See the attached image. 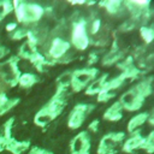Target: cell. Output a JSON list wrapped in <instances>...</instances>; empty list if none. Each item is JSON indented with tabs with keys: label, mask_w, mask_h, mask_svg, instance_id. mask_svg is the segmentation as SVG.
<instances>
[{
	"label": "cell",
	"mask_w": 154,
	"mask_h": 154,
	"mask_svg": "<svg viewBox=\"0 0 154 154\" xmlns=\"http://www.w3.org/2000/svg\"><path fill=\"white\" fill-rule=\"evenodd\" d=\"M124 58L123 52L120 51V48L118 47L117 42L113 41V45L111 46V48L103 54V57L101 58V64L103 66H112V65H117V63Z\"/></svg>",
	"instance_id": "obj_11"
},
{
	"label": "cell",
	"mask_w": 154,
	"mask_h": 154,
	"mask_svg": "<svg viewBox=\"0 0 154 154\" xmlns=\"http://www.w3.org/2000/svg\"><path fill=\"white\" fill-rule=\"evenodd\" d=\"M29 61H30V64L35 67V70L38 71V72H43V71H46L48 67L53 66L52 61H49V60L46 58V55H45L43 53H41L40 51H38Z\"/></svg>",
	"instance_id": "obj_21"
},
{
	"label": "cell",
	"mask_w": 154,
	"mask_h": 154,
	"mask_svg": "<svg viewBox=\"0 0 154 154\" xmlns=\"http://www.w3.org/2000/svg\"><path fill=\"white\" fill-rule=\"evenodd\" d=\"M108 78V75L107 73H102L100 76H97L95 79H93L88 87L84 89V93L88 95V96H94V95H97L103 88H105V84H106V81Z\"/></svg>",
	"instance_id": "obj_18"
},
{
	"label": "cell",
	"mask_w": 154,
	"mask_h": 154,
	"mask_svg": "<svg viewBox=\"0 0 154 154\" xmlns=\"http://www.w3.org/2000/svg\"><path fill=\"white\" fill-rule=\"evenodd\" d=\"M40 77L36 73L32 72H22L18 79V84L22 89H30L31 87H34L36 83H38Z\"/></svg>",
	"instance_id": "obj_22"
},
{
	"label": "cell",
	"mask_w": 154,
	"mask_h": 154,
	"mask_svg": "<svg viewBox=\"0 0 154 154\" xmlns=\"http://www.w3.org/2000/svg\"><path fill=\"white\" fill-rule=\"evenodd\" d=\"M116 95H117L116 91L109 90V89H107V88H103V89L96 95V100H97V102H100V103H107L109 100L114 99Z\"/></svg>",
	"instance_id": "obj_28"
},
{
	"label": "cell",
	"mask_w": 154,
	"mask_h": 154,
	"mask_svg": "<svg viewBox=\"0 0 154 154\" xmlns=\"http://www.w3.org/2000/svg\"><path fill=\"white\" fill-rule=\"evenodd\" d=\"M144 143V136L141 131H136L134 134H126V137L122 144V150L126 154H132L137 150H142Z\"/></svg>",
	"instance_id": "obj_10"
},
{
	"label": "cell",
	"mask_w": 154,
	"mask_h": 154,
	"mask_svg": "<svg viewBox=\"0 0 154 154\" xmlns=\"http://www.w3.org/2000/svg\"><path fill=\"white\" fill-rule=\"evenodd\" d=\"M18 64L19 58L17 55H12L0 63V79L6 88H13L18 84V79L22 73Z\"/></svg>",
	"instance_id": "obj_3"
},
{
	"label": "cell",
	"mask_w": 154,
	"mask_h": 154,
	"mask_svg": "<svg viewBox=\"0 0 154 154\" xmlns=\"http://www.w3.org/2000/svg\"><path fill=\"white\" fill-rule=\"evenodd\" d=\"M96 5L97 6H102L103 10L108 14H111V16H122V14H125L123 1H119V0H107V1L97 2Z\"/></svg>",
	"instance_id": "obj_17"
},
{
	"label": "cell",
	"mask_w": 154,
	"mask_h": 154,
	"mask_svg": "<svg viewBox=\"0 0 154 154\" xmlns=\"http://www.w3.org/2000/svg\"><path fill=\"white\" fill-rule=\"evenodd\" d=\"M99 126H100L99 119H94V120H91V122L88 124L87 131H88L90 135H94V134H96V132L99 131Z\"/></svg>",
	"instance_id": "obj_31"
},
{
	"label": "cell",
	"mask_w": 154,
	"mask_h": 154,
	"mask_svg": "<svg viewBox=\"0 0 154 154\" xmlns=\"http://www.w3.org/2000/svg\"><path fill=\"white\" fill-rule=\"evenodd\" d=\"M144 100H146V97L140 93V90L135 85H132L131 88H129L126 91H124L120 95L118 101L122 105L124 111L136 112L143 106Z\"/></svg>",
	"instance_id": "obj_8"
},
{
	"label": "cell",
	"mask_w": 154,
	"mask_h": 154,
	"mask_svg": "<svg viewBox=\"0 0 154 154\" xmlns=\"http://www.w3.org/2000/svg\"><path fill=\"white\" fill-rule=\"evenodd\" d=\"M94 108L95 106L93 103H83V102L73 106V108L70 111L67 116V128L70 130L79 129L84 124L89 114L94 111Z\"/></svg>",
	"instance_id": "obj_7"
},
{
	"label": "cell",
	"mask_w": 154,
	"mask_h": 154,
	"mask_svg": "<svg viewBox=\"0 0 154 154\" xmlns=\"http://www.w3.org/2000/svg\"><path fill=\"white\" fill-rule=\"evenodd\" d=\"M126 137V132L117 131L103 135L97 144V154H117Z\"/></svg>",
	"instance_id": "obj_5"
},
{
	"label": "cell",
	"mask_w": 154,
	"mask_h": 154,
	"mask_svg": "<svg viewBox=\"0 0 154 154\" xmlns=\"http://www.w3.org/2000/svg\"><path fill=\"white\" fill-rule=\"evenodd\" d=\"M91 135L87 131H79L75 135L69 144V154H90Z\"/></svg>",
	"instance_id": "obj_9"
},
{
	"label": "cell",
	"mask_w": 154,
	"mask_h": 154,
	"mask_svg": "<svg viewBox=\"0 0 154 154\" xmlns=\"http://www.w3.org/2000/svg\"><path fill=\"white\" fill-rule=\"evenodd\" d=\"M19 102H20L19 97H17V96L16 97H8L6 91H1L0 93V117L11 112Z\"/></svg>",
	"instance_id": "obj_19"
},
{
	"label": "cell",
	"mask_w": 154,
	"mask_h": 154,
	"mask_svg": "<svg viewBox=\"0 0 154 154\" xmlns=\"http://www.w3.org/2000/svg\"><path fill=\"white\" fill-rule=\"evenodd\" d=\"M57 117L43 105L34 116V124L38 128H46L49 125L53 120H55Z\"/></svg>",
	"instance_id": "obj_14"
},
{
	"label": "cell",
	"mask_w": 154,
	"mask_h": 154,
	"mask_svg": "<svg viewBox=\"0 0 154 154\" xmlns=\"http://www.w3.org/2000/svg\"><path fill=\"white\" fill-rule=\"evenodd\" d=\"M99 59H100L99 53H97V52H91V53L89 54V57H88V60H87L88 66H94V65L99 61Z\"/></svg>",
	"instance_id": "obj_32"
},
{
	"label": "cell",
	"mask_w": 154,
	"mask_h": 154,
	"mask_svg": "<svg viewBox=\"0 0 154 154\" xmlns=\"http://www.w3.org/2000/svg\"><path fill=\"white\" fill-rule=\"evenodd\" d=\"M123 114H124V109L122 107V105L119 103V101H114L112 102L107 108L106 111L103 112V119L107 120V122H119L122 118H123Z\"/></svg>",
	"instance_id": "obj_15"
},
{
	"label": "cell",
	"mask_w": 154,
	"mask_h": 154,
	"mask_svg": "<svg viewBox=\"0 0 154 154\" xmlns=\"http://www.w3.org/2000/svg\"><path fill=\"white\" fill-rule=\"evenodd\" d=\"M10 53H11V51H10L8 47L0 45V63L4 61L5 59H7V57L10 55Z\"/></svg>",
	"instance_id": "obj_33"
},
{
	"label": "cell",
	"mask_w": 154,
	"mask_h": 154,
	"mask_svg": "<svg viewBox=\"0 0 154 154\" xmlns=\"http://www.w3.org/2000/svg\"><path fill=\"white\" fill-rule=\"evenodd\" d=\"M26 154H54L52 150L46 149V148H41L37 146H31L30 149L26 152Z\"/></svg>",
	"instance_id": "obj_30"
},
{
	"label": "cell",
	"mask_w": 154,
	"mask_h": 154,
	"mask_svg": "<svg viewBox=\"0 0 154 154\" xmlns=\"http://www.w3.org/2000/svg\"><path fill=\"white\" fill-rule=\"evenodd\" d=\"M28 31H29V28H26V26H18L17 29H14L12 32L8 34V37L12 41L25 40L26 36H28Z\"/></svg>",
	"instance_id": "obj_25"
},
{
	"label": "cell",
	"mask_w": 154,
	"mask_h": 154,
	"mask_svg": "<svg viewBox=\"0 0 154 154\" xmlns=\"http://www.w3.org/2000/svg\"><path fill=\"white\" fill-rule=\"evenodd\" d=\"M142 150H144L146 154H153L154 153V130L149 135L144 136V143H143Z\"/></svg>",
	"instance_id": "obj_29"
},
{
	"label": "cell",
	"mask_w": 154,
	"mask_h": 154,
	"mask_svg": "<svg viewBox=\"0 0 154 154\" xmlns=\"http://www.w3.org/2000/svg\"><path fill=\"white\" fill-rule=\"evenodd\" d=\"M18 26H17V23L16 22H10V23H7L6 24V26H5V30L10 34V32H12L14 29H17Z\"/></svg>",
	"instance_id": "obj_34"
},
{
	"label": "cell",
	"mask_w": 154,
	"mask_h": 154,
	"mask_svg": "<svg viewBox=\"0 0 154 154\" xmlns=\"http://www.w3.org/2000/svg\"><path fill=\"white\" fill-rule=\"evenodd\" d=\"M71 77H72V71H65V72H63V73L59 75L58 78H57V87L70 89V85H71ZM70 90H71V89H70Z\"/></svg>",
	"instance_id": "obj_26"
},
{
	"label": "cell",
	"mask_w": 154,
	"mask_h": 154,
	"mask_svg": "<svg viewBox=\"0 0 154 154\" xmlns=\"http://www.w3.org/2000/svg\"><path fill=\"white\" fill-rule=\"evenodd\" d=\"M101 19L100 18H93L88 22V25H87V29H88V32H89V36H95V35H99L100 34V30H101Z\"/></svg>",
	"instance_id": "obj_27"
},
{
	"label": "cell",
	"mask_w": 154,
	"mask_h": 154,
	"mask_svg": "<svg viewBox=\"0 0 154 154\" xmlns=\"http://www.w3.org/2000/svg\"><path fill=\"white\" fill-rule=\"evenodd\" d=\"M70 51H71L70 41L66 40V38H64V37H61V36H55V37H53L49 41L45 55H46V58L49 61H52L53 65H55Z\"/></svg>",
	"instance_id": "obj_6"
},
{
	"label": "cell",
	"mask_w": 154,
	"mask_h": 154,
	"mask_svg": "<svg viewBox=\"0 0 154 154\" xmlns=\"http://www.w3.org/2000/svg\"><path fill=\"white\" fill-rule=\"evenodd\" d=\"M38 52V47H36L35 45L30 43L29 41H24L19 48H18V52H17V57L20 59H24V60H30L36 53Z\"/></svg>",
	"instance_id": "obj_20"
},
{
	"label": "cell",
	"mask_w": 154,
	"mask_h": 154,
	"mask_svg": "<svg viewBox=\"0 0 154 154\" xmlns=\"http://www.w3.org/2000/svg\"><path fill=\"white\" fill-rule=\"evenodd\" d=\"M12 5H13V12H14L17 23L23 25L37 24L46 13L45 7H42L38 4L14 0L12 1Z\"/></svg>",
	"instance_id": "obj_1"
},
{
	"label": "cell",
	"mask_w": 154,
	"mask_h": 154,
	"mask_svg": "<svg viewBox=\"0 0 154 154\" xmlns=\"http://www.w3.org/2000/svg\"><path fill=\"white\" fill-rule=\"evenodd\" d=\"M14 125V117H10L5 123L0 125V153L6 148V144L12 138V129Z\"/></svg>",
	"instance_id": "obj_12"
},
{
	"label": "cell",
	"mask_w": 154,
	"mask_h": 154,
	"mask_svg": "<svg viewBox=\"0 0 154 154\" xmlns=\"http://www.w3.org/2000/svg\"><path fill=\"white\" fill-rule=\"evenodd\" d=\"M148 124H150L152 126H154V108L152 109V112H148Z\"/></svg>",
	"instance_id": "obj_35"
},
{
	"label": "cell",
	"mask_w": 154,
	"mask_h": 154,
	"mask_svg": "<svg viewBox=\"0 0 154 154\" xmlns=\"http://www.w3.org/2000/svg\"><path fill=\"white\" fill-rule=\"evenodd\" d=\"M13 12V5L11 0H0V23Z\"/></svg>",
	"instance_id": "obj_24"
},
{
	"label": "cell",
	"mask_w": 154,
	"mask_h": 154,
	"mask_svg": "<svg viewBox=\"0 0 154 154\" xmlns=\"http://www.w3.org/2000/svg\"><path fill=\"white\" fill-rule=\"evenodd\" d=\"M88 22L84 18H77L72 20V29L70 34V45L76 51L83 52L90 46V36L87 29Z\"/></svg>",
	"instance_id": "obj_2"
},
{
	"label": "cell",
	"mask_w": 154,
	"mask_h": 154,
	"mask_svg": "<svg viewBox=\"0 0 154 154\" xmlns=\"http://www.w3.org/2000/svg\"><path fill=\"white\" fill-rule=\"evenodd\" d=\"M140 36L144 45H150L154 41V25L147 24L140 26Z\"/></svg>",
	"instance_id": "obj_23"
},
{
	"label": "cell",
	"mask_w": 154,
	"mask_h": 154,
	"mask_svg": "<svg viewBox=\"0 0 154 154\" xmlns=\"http://www.w3.org/2000/svg\"><path fill=\"white\" fill-rule=\"evenodd\" d=\"M97 76H99V70L94 66H87V67L72 70L70 89L75 93H79L84 90L88 87V84Z\"/></svg>",
	"instance_id": "obj_4"
},
{
	"label": "cell",
	"mask_w": 154,
	"mask_h": 154,
	"mask_svg": "<svg viewBox=\"0 0 154 154\" xmlns=\"http://www.w3.org/2000/svg\"><path fill=\"white\" fill-rule=\"evenodd\" d=\"M31 147V142L29 140H17L12 137L6 144L5 150L11 154H24Z\"/></svg>",
	"instance_id": "obj_13"
},
{
	"label": "cell",
	"mask_w": 154,
	"mask_h": 154,
	"mask_svg": "<svg viewBox=\"0 0 154 154\" xmlns=\"http://www.w3.org/2000/svg\"><path fill=\"white\" fill-rule=\"evenodd\" d=\"M148 120V112H140L130 118L126 126V134H134L136 131H141V128Z\"/></svg>",
	"instance_id": "obj_16"
}]
</instances>
